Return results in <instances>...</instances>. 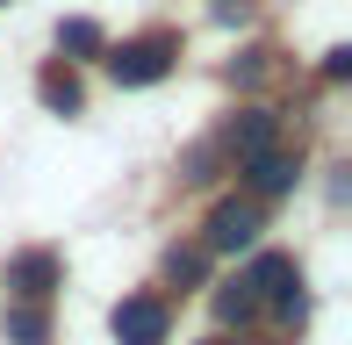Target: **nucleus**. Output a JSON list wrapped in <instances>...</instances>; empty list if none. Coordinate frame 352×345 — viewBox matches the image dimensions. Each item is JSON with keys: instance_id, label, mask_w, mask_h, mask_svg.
<instances>
[{"instance_id": "nucleus-1", "label": "nucleus", "mask_w": 352, "mask_h": 345, "mask_svg": "<svg viewBox=\"0 0 352 345\" xmlns=\"http://www.w3.org/2000/svg\"><path fill=\"white\" fill-rule=\"evenodd\" d=\"M173 58H180V36L173 29H151V36H130L108 51V72H116V87H158L173 72Z\"/></svg>"}, {"instance_id": "nucleus-2", "label": "nucleus", "mask_w": 352, "mask_h": 345, "mask_svg": "<svg viewBox=\"0 0 352 345\" xmlns=\"http://www.w3.org/2000/svg\"><path fill=\"white\" fill-rule=\"evenodd\" d=\"M266 230V209L252 194H237V201H216V216H209V252H245L252 238Z\"/></svg>"}, {"instance_id": "nucleus-3", "label": "nucleus", "mask_w": 352, "mask_h": 345, "mask_svg": "<svg viewBox=\"0 0 352 345\" xmlns=\"http://www.w3.org/2000/svg\"><path fill=\"white\" fill-rule=\"evenodd\" d=\"M58 280H65V259H58L51 245H36V252H14V259H8V288L22 295V302H51Z\"/></svg>"}, {"instance_id": "nucleus-4", "label": "nucleus", "mask_w": 352, "mask_h": 345, "mask_svg": "<svg viewBox=\"0 0 352 345\" xmlns=\"http://www.w3.org/2000/svg\"><path fill=\"white\" fill-rule=\"evenodd\" d=\"M166 302L158 295H130V302H116V317H108V331L122 345H166Z\"/></svg>"}, {"instance_id": "nucleus-5", "label": "nucleus", "mask_w": 352, "mask_h": 345, "mask_svg": "<svg viewBox=\"0 0 352 345\" xmlns=\"http://www.w3.org/2000/svg\"><path fill=\"white\" fill-rule=\"evenodd\" d=\"M36 101L51 108V115H79V108H87V87H79V72L65 58H51V65L36 72Z\"/></svg>"}, {"instance_id": "nucleus-6", "label": "nucleus", "mask_w": 352, "mask_h": 345, "mask_svg": "<svg viewBox=\"0 0 352 345\" xmlns=\"http://www.w3.org/2000/svg\"><path fill=\"white\" fill-rule=\"evenodd\" d=\"M245 288H252V302H266V295L280 302V295L302 288V274H295V259H287V252H259V259H252V274H245Z\"/></svg>"}, {"instance_id": "nucleus-7", "label": "nucleus", "mask_w": 352, "mask_h": 345, "mask_svg": "<svg viewBox=\"0 0 352 345\" xmlns=\"http://www.w3.org/2000/svg\"><path fill=\"white\" fill-rule=\"evenodd\" d=\"M245 172H252V201L295 187V159H287V151H259V159H245Z\"/></svg>"}, {"instance_id": "nucleus-8", "label": "nucleus", "mask_w": 352, "mask_h": 345, "mask_svg": "<svg viewBox=\"0 0 352 345\" xmlns=\"http://www.w3.org/2000/svg\"><path fill=\"white\" fill-rule=\"evenodd\" d=\"M223 144H230L237 159H259V151H274V115H266V108H245V115L230 122V137H223Z\"/></svg>"}, {"instance_id": "nucleus-9", "label": "nucleus", "mask_w": 352, "mask_h": 345, "mask_svg": "<svg viewBox=\"0 0 352 345\" xmlns=\"http://www.w3.org/2000/svg\"><path fill=\"white\" fill-rule=\"evenodd\" d=\"M8 345H51V317H43V302H14L8 309Z\"/></svg>"}, {"instance_id": "nucleus-10", "label": "nucleus", "mask_w": 352, "mask_h": 345, "mask_svg": "<svg viewBox=\"0 0 352 345\" xmlns=\"http://www.w3.org/2000/svg\"><path fill=\"white\" fill-rule=\"evenodd\" d=\"M101 58L108 43H101V22H87V14H72V22H58V58Z\"/></svg>"}, {"instance_id": "nucleus-11", "label": "nucleus", "mask_w": 352, "mask_h": 345, "mask_svg": "<svg viewBox=\"0 0 352 345\" xmlns=\"http://www.w3.org/2000/svg\"><path fill=\"white\" fill-rule=\"evenodd\" d=\"M201 274H209V252H201V245H173L166 252V280L173 288H195Z\"/></svg>"}, {"instance_id": "nucleus-12", "label": "nucleus", "mask_w": 352, "mask_h": 345, "mask_svg": "<svg viewBox=\"0 0 352 345\" xmlns=\"http://www.w3.org/2000/svg\"><path fill=\"white\" fill-rule=\"evenodd\" d=\"M252 309H259V302H252L245 274H237L230 288H216V324H252Z\"/></svg>"}, {"instance_id": "nucleus-13", "label": "nucleus", "mask_w": 352, "mask_h": 345, "mask_svg": "<svg viewBox=\"0 0 352 345\" xmlns=\"http://www.w3.org/2000/svg\"><path fill=\"white\" fill-rule=\"evenodd\" d=\"M324 80H352V51L338 43V51H324Z\"/></svg>"}, {"instance_id": "nucleus-14", "label": "nucleus", "mask_w": 352, "mask_h": 345, "mask_svg": "<svg viewBox=\"0 0 352 345\" xmlns=\"http://www.w3.org/2000/svg\"><path fill=\"white\" fill-rule=\"evenodd\" d=\"M252 14V0H216V22H245Z\"/></svg>"}, {"instance_id": "nucleus-15", "label": "nucleus", "mask_w": 352, "mask_h": 345, "mask_svg": "<svg viewBox=\"0 0 352 345\" xmlns=\"http://www.w3.org/2000/svg\"><path fill=\"white\" fill-rule=\"evenodd\" d=\"M0 8H8V0H0Z\"/></svg>"}, {"instance_id": "nucleus-16", "label": "nucleus", "mask_w": 352, "mask_h": 345, "mask_svg": "<svg viewBox=\"0 0 352 345\" xmlns=\"http://www.w3.org/2000/svg\"><path fill=\"white\" fill-rule=\"evenodd\" d=\"M209 345H216V338H209Z\"/></svg>"}]
</instances>
